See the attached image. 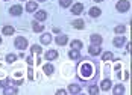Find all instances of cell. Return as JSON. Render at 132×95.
<instances>
[{"label":"cell","mask_w":132,"mask_h":95,"mask_svg":"<svg viewBox=\"0 0 132 95\" xmlns=\"http://www.w3.org/2000/svg\"><path fill=\"white\" fill-rule=\"evenodd\" d=\"M93 72H94V64H91V62L82 64L79 67V76L82 79H91Z\"/></svg>","instance_id":"obj_1"},{"label":"cell","mask_w":132,"mask_h":95,"mask_svg":"<svg viewBox=\"0 0 132 95\" xmlns=\"http://www.w3.org/2000/svg\"><path fill=\"white\" fill-rule=\"evenodd\" d=\"M14 45H15L17 50L24 51L26 48H29V41H27L26 36H15V39H14Z\"/></svg>","instance_id":"obj_2"},{"label":"cell","mask_w":132,"mask_h":95,"mask_svg":"<svg viewBox=\"0 0 132 95\" xmlns=\"http://www.w3.org/2000/svg\"><path fill=\"white\" fill-rule=\"evenodd\" d=\"M116 9H117V12H120V14L129 12V9H131V2H129V0H119L117 5H116Z\"/></svg>","instance_id":"obj_3"},{"label":"cell","mask_w":132,"mask_h":95,"mask_svg":"<svg viewBox=\"0 0 132 95\" xmlns=\"http://www.w3.org/2000/svg\"><path fill=\"white\" fill-rule=\"evenodd\" d=\"M126 41H128V38H126L125 35H117V36L112 39V45H114L116 48H123V45L126 44Z\"/></svg>","instance_id":"obj_4"},{"label":"cell","mask_w":132,"mask_h":95,"mask_svg":"<svg viewBox=\"0 0 132 95\" xmlns=\"http://www.w3.org/2000/svg\"><path fill=\"white\" fill-rule=\"evenodd\" d=\"M55 42H56L59 47H61V45L64 47V45L68 44V36H67L65 33H58V35L55 36Z\"/></svg>","instance_id":"obj_5"},{"label":"cell","mask_w":132,"mask_h":95,"mask_svg":"<svg viewBox=\"0 0 132 95\" xmlns=\"http://www.w3.org/2000/svg\"><path fill=\"white\" fill-rule=\"evenodd\" d=\"M52 41H53V35L52 33H44V32L41 33V36H40L41 45H50Z\"/></svg>","instance_id":"obj_6"},{"label":"cell","mask_w":132,"mask_h":95,"mask_svg":"<svg viewBox=\"0 0 132 95\" xmlns=\"http://www.w3.org/2000/svg\"><path fill=\"white\" fill-rule=\"evenodd\" d=\"M23 6L21 5H14V6H11L9 8V14L12 15V17H20L21 14H23Z\"/></svg>","instance_id":"obj_7"},{"label":"cell","mask_w":132,"mask_h":95,"mask_svg":"<svg viewBox=\"0 0 132 95\" xmlns=\"http://www.w3.org/2000/svg\"><path fill=\"white\" fill-rule=\"evenodd\" d=\"M56 59H58V51H56V50H53V48L47 50V51L44 53V60L52 62V60H56Z\"/></svg>","instance_id":"obj_8"},{"label":"cell","mask_w":132,"mask_h":95,"mask_svg":"<svg viewBox=\"0 0 132 95\" xmlns=\"http://www.w3.org/2000/svg\"><path fill=\"white\" fill-rule=\"evenodd\" d=\"M103 42V36L99 35V33H93L90 35V44H94V45H102Z\"/></svg>","instance_id":"obj_9"},{"label":"cell","mask_w":132,"mask_h":95,"mask_svg":"<svg viewBox=\"0 0 132 95\" xmlns=\"http://www.w3.org/2000/svg\"><path fill=\"white\" fill-rule=\"evenodd\" d=\"M88 53H90V56H100V53H102V45L90 44V47H88Z\"/></svg>","instance_id":"obj_10"},{"label":"cell","mask_w":132,"mask_h":95,"mask_svg":"<svg viewBox=\"0 0 132 95\" xmlns=\"http://www.w3.org/2000/svg\"><path fill=\"white\" fill-rule=\"evenodd\" d=\"M70 9H71L73 15H80V14H84V5L82 3H73L70 6Z\"/></svg>","instance_id":"obj_11"},{"label":"cell","mask_w":132,"mask_h":95,"mask_svg":"<svg viewBox=\"0 0 132 95\" xmlns=\"http://www.w3.org/2000/svg\"><path fill=\"white\" fill-rule=\"evenodd\" d=\"M34 15H35V20H37V21H40V23H43V21H46V20H47V12H46L44 9H38V11H35Z\"/></svg>","instance_id":"obj_12"},{"label":"cell","mask_w":132,"mask_h":95,"mask_svg":"<svg viewBox=\"0 0 132 95\" xmlns=\"http://www.w3.org/2000/svg\"><path fill=\"white\" fill-rule=\"evenodd\" d=\"M111 86H112V81L111 79H103V80L100 81V91H103V92H108V91H111Z\"/></svg>","instance_id":"obj_13"},{"label":"cell","mask_w":132,"mask_h":95,"mask_svg":"<svg viewBox=\"0 0 132 95\" xmlns=\"http://www.w3.org/2000/svg\"><path fill=\"white\" fill-rule=\"evenodd\" d=\"M67 92L68 94H80L82 92V88H80V85L78 83H71V85H68V89H67Z\"/></svg>","instance_id":"obj_14"},{"label":"cell","mask_w":132,"mask_h":95,"mask_svg":"<svg viewBox=\"0 0 132 95\" xmlns=\"http://www.w3.org/2000/svg\"><path fill=\"white\" fill-rule=\"evenodd\" d=\"M35 11H38V2H35V0L27 2V3H26V12L34 14Z\"/></svg>","instance_id":"obj_15"},{"label":"cell","mask_w":132,"mask_h":95,"mask_svg":"<svg viewBox=\"0 0 132 95\" xmlns=\"http://www.w3.org/2000/svg\"><path fill=\"white\" fill-rule=\"evenodd\" d=\"M14 32H15V29H14V26H11V24H6V26L2 27V35H3V36H12Z\"/></svg>","instance_id":"obj_16"},{"label":"cell","mask_w":132,"mask_h":95,"mask_svg":"<svg viewBox=\"0 0 132 95\" xmlns=\"http://www.w3.org/2000/svg\"><path fill=\"white\" fill-rule=\"evenodd\" d=\"M43 72H44L46 76H52L53 72H55V67H53L52 62H47V64L43 65Z\"/></svg>","instance_id":"obj_17"},{"label":"cell","mask_w":132,"mask_h":95,"mask_svg":"<svg viewBox=\"0 0 132 95\" xmlns=\"http://www.w3.org/2000/svg\"><path fill=\"white\" fill-rule=\"evenodd\" d=\"M111 88H112V94H114V95H120V94H125V92H126V89H125V85H123V83L114 85V86H111Z\"/></svg>","instance_id":"obj_18"},{"label":"cell","mask_w":132,"mask_h":95,"mask_svg":"<svg viewBox=\"0 0 132 95\" xmlns=\"http://www.w3.org/2000/svg\"><path fill=\"white\" fill-rule=\"evenodd\" d=\"M32 30H34L35 33H43V32H44V24H41L40 21L34 20V21H32Z\"/></svg>","instance_id":"obj_19"},{"label":"cell","mask_w":132,"mask_h":95,"mask_svg":"<svg viewBox=\"0 0 132 95\" xmlns=\"http://www.w3.org/2000/svg\"><path fill=\"white\" fill-rule=\"evenodd\" d=\"M68 57H70V60H79L80 59V50H75V48H70V51H68Z\"/></svg>","instance_id":"obj_20"},{"label":"cell","mask_w":132,"mask_h":95,"mask_svg":"<svg viewBox=\"0 0 132 95\" xmlns=\"http://www.w3.org/2000/svg\"><path fill=\"white\" fill-rule=\"evenodd\" d=\"M88 15H90L91 18H97V17L102 15V9L97 8V6H93V8H90V11H88Z\"/></svg>","instance_id":"obj_21"},{"label":"cell","mask_w":132,"mask_h":95,"mask_svg":"<svg viewBox=\"0 0 132 95\" xmlns=\"http://www.w3.org/2000/svg\"><path fill=\"white\" fill-rule=\"evenodd\" d=\"M43 47H41V44H34V45H30V54H37V56H40L43 54Z\"/></svg>","instance_id":"obj_22"},{"label":"cell","mask_w":132,"mask_h":95,"mask_svg":"<svg viewBox=\"0 0 132 95\" xmlns=\"http://www.w3.org/2000/svg\"><path fill=\"white\" fill-rule=\"evenodd\" d=\"M100 59L103 60V62H112L114 60V53H111V51H102L100 53Z\"/></svg>","instance_id":"obj_23"},{"label":"cell","mask_w":132,"mask_h":95,"mask_svg":"<svg viewBox=\"0 0 132 95\" xmlns=\"http://www.w3.org/2000/svg\"><path fill=\"white\" fill-rule=\"evenodd\" d=\"M3 94H5V95H9V94H18V88H17V86H14V85H11V86L8 85V86H6V88L3 89Z\"/></svg>","instance_id":"obj_24"},{"label":"cell","mask_w":132,"mask_h":95,"mask_svg":"<svg viewBox=\"0 0 132 95\" xmlns=\"http://www.w3.org/2000/svg\"><path fill=\"white\" fill-rule=\"evenodd\" d=\"M82 47H84V44H82V41H80V39H73V41H70V48L80 50Z\"/></svg>","instance_id":"obj_25"},{"label":"cell","mask_w":132,"mask_h":95,"mask_svg":"<svg viewBox=\"0 0 132 95\" xmlns=\"http://www.w3.org/2000/svg\"><path fill=\"white\" fill-rule=\"evenodd\" d=\"M71 24H73V27H75V29H78V30H82V29L85 27V21H84V20H80V18H78V20H75Z\"/></svg>","instance_id":"obj_26"},{"label":"cell","mask_w":132,"mask_h":95,"mask_svg":"<svg viewBox=\"0 0 132 95\" xmlns=\"http://www.w3.org/2000/svg\"><path fill=\"white\" fill-rule=\"evenodd\" d=\"M17 59H18V56H17V54H14V53H8L6 56H5V60H6V64H9V65L14 64Z\"/></svg>","instance_id":"obj_27"},{"label":"cell","mask_w":132,"mask_h":95,"mask_svg":"<svg viewBox=\"0 0 132 95\" xmlns=\"http://www.w3.org/2000/svg\"><path fill=\"white\" fill-rule=\"evenodd\" d=\"M114 32H116L117 35H125V32H126V26H125V24H119V26L114 27Z\"/></svg>","instance_id":"obj_28"},{"label":"cell","mask_w":132,"mask_h":95,"mask_svg":"<svg viewBox=\"0 0 132 95\" xmlns=\"http://www.w3.org/2000/svg\"><path fill=\"white\" fill-rule=\"evenodd\" d=\"M99 91H100V88H99V85H91L90 88H88V92L91 95H96V94H99Z\"/></svg>","instance_id":"obj_29"},{"label":"cell","mask_w":132,"mask_h":95,"mask_svg":"<svg viewBox=\"0 0 132 95\" xmlns=\"http://www.w3.org/2000/svg\"><path fill=\"white\" fill-rule=\"evenodd\" d=\"M73 5V0H59V6L61 8H70Z\"/></svg>","instance_id":"obj_30"},{"label":"cell","mask_w":132,"mask_h":95,"mask_svg":"<svg viewBox=\"0 0 132 95\" xmlns=\"http://www.w3.org/2000/svg\"><path fill=\"white\" fill-rule=\"evenodd\" d=\"M24 59H26V64H27V65H30V67L35 64V59L32 57V54H27V56H24Z\"/></svg>","instance_id":"obj_31"},{"label":"cell","mask_w":132,"mask_h":95,"mask_svg":"<svg viewBox=\"0 0 132 95\" xmlns=\"http://www.w3.org/2000/svg\"><path fill=\"white\" fill-rule=\"evenodd\" d=\"M27 79H29V80H34V69H32L30 65L27 68Z\"/></svg>","instance_id":"obj_32"},{"label":"cell","mask_w":132,"mask_h":95,"mask_svg":"<svg viewBox=\"0 0 132 95\" xmlns=\"http://www.w3.org/2000/svg\"><path fill=\"white\" fill-rule=\"evenodd\" d=\"M6 86H8V80H6V79H5V80H0V88H3V89H5Z\"/></svg>","instance_id":"obj_33"},{"label":"cell","mask_w":132,"mask_h":95,"mask_svg":"<svg viewBox=\"0 0 132 95\" xmlns=\"http://www.w3.org/2000/svg\"><path fill=\"white\" fill-rule=\"evenodd\" d=\"M56 94H58V95H65L67 91H65V89H58V91H56Z\"/></svg>","instance_id":"obj_34"},{"label":"cell","mask_w":132,"mask_h":95,"mask_svg":"<svg viewBox=\"0 0 132 95\" xmlns=\"http://www.w3.org/2000/svg\"><path fill=\"white\" fill-rule=\"evenodd\" d=\"M41 62H43V59H41L40 56H38V57H37V59H35V64H37V65H40Z\"/></svg>","instance_id":"obj_35"},{"label":"cell","mask_w":132,"mask_h":95,"mask_svg":"<svg viewBox=\"0 0 132 95\" xmlns=\"http://www.w3.org/2000/svg\"><path fill=\"white\" fill-rule=\"evenodd\" d=\"M53 32H55V33H56V35H58V33H61V32H59V29H58V27H55V29H53Z\"/></svg>","instance_id":"obj_36"},{"label":"cell","mask_w":132,"mask_h":95,"mask_svg":"<svg viewBox=\"0 0 132 95\" xmlns=\"http://www.w3.org/2000/svg\"><path fill=\"white\" fill-rule=\"evenodd\" d=\"M35 2H38V3H44V2H47V0H35Z\"/></svg>","instance_id":"obj_37"},{"label":"cell","mask_w":132,"mask_h":95,"mask_svg":"<svg viewBox=\"0 0 132 95\" xmlns=\"http://www.w3.org/2000/svg\"><path fill=\"white\" fill-rule=\"evenodd\" d=\"M96 3H100V2H105V0H94Z\"/></svg>","instance_id":"obj_38"},{"label":"cell","mask_w":132,"mask_h":95,"mask_svg":"<svg viewBox=\"0 0 132 95\" xmlns=\"http://www.w3.org/2000/svg\"><path fill=\"white\" fill-rule=\"evenodd\" d=\"M0 45H2V35H0Z\"/></svg>","instance_id":"obj_39"},{"label":"cell","mask_w":132,"mask_h":95,"mask_svg":"<svg viewBox=\"0 0 132 95\" xmlns=\"http://www.w3.org/2000/svg\"><path fill=\"white\" fill-rule=\"evenodd\" d=\"M21 2H26V0H21Z\"/></svg>","instance_id":"obj_40"},{"label":"cell","mask_w":132,"mask_h":95,"mask_svg":"<svg viewBox=\"0 0 132 95\" xmlns=\"http://www.w3.org/2000/svg\"><path fill=\"white\" fill-rule=\"evenodd\" d=\"M5 2H8V0H5Z\"/></svg>","instance_id":"obj_41"}]
</instances>
